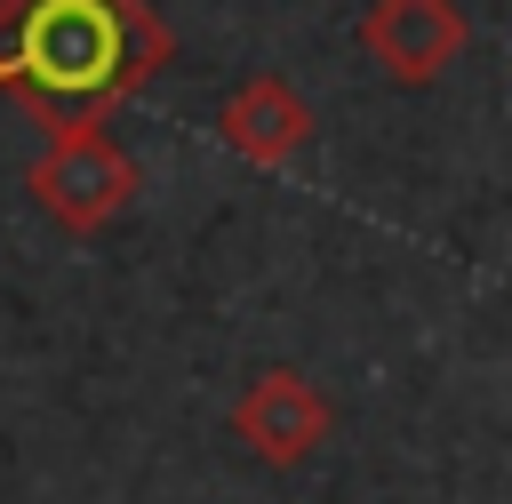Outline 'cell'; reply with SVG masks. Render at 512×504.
Masks as SVG:
<instances>
[{
	"label": "cell",
	"instance_id": "6da1fadb",
	"mask_svg": "<svg viewBox=\"0 0 512 504\" xmlns=\"http://www.w3.org/2000/svg\"><path fill=\"white\" fill-rule=\"evenodd\" d=\"M176 56L152 0H0V96L48 128L104 120Z\"/></svg>",
	"mask_w": 512,
	"mask_h": 504
},
{
	"label": "cell",
	"instance_id": "7a4b0ae2",
	"mask_svg": "<svg viewBox=\"0 0 512 504\" xmlns=\"http://www.w3.org/2000/svg\"><path fill=\"white\" fill-rule=\"evenodd\" d=\"M24 184H32V200H40L64 232H104V224L136 200V160L120 152L112 128L72 120V128H48V144H40V160L24 168Z\"/></svg>",
	"mask_w": 512,
	"mask_h": 504
},
{
	"label": "cell",
	"instance_id": "3957f363",
	"mask_svg": "<svg viewBox=\"0 0 512 504\" xmlns=\"http://www.w3.org/2000/svg\"><path fill=\"white\" fill-rule=\"evenodd\" d=\"M328 432H336V408L304 368H256L232 400V440L264 464H304Z\"/></svg>",
	"mask_w": 512,
	"mask_h": 504
},
{
	"label": "cell",
	"instance_id": "277c9868",
	"mask_svg": "<svg viewBox=\"0 0 512 504\" xmlns=\"http://www.w3.org/2000/svg\"><path fill=\"white\" fill-rule=\"evenodd\" d=\"M464 8L456 0H368L360 16V48L392 88H432L456 56H464Z\"/></svg>",
	"mask_w": 512,
	"mask_h": 504
},
{
	"label": "cell",
	"instance_id": "5b68a950",
	"mask_svg": "<svg viewBox=\"0 0 512 504\" xmlns=\"http://www.w3.org/2000/svg\"><path fill=\"white\" fill-rule=\"evenodd\" d=\"M216 136H224L248 168H288V160L312 144V104H304L280 72H248V80L224 96Z\"/></svg>",
	"mask_w": 512,
	"mask_h": 504
}]
</instances>
